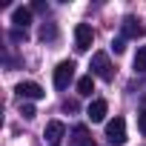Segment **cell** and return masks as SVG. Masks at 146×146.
<instances>
[{
    "instance_id": "10",
    "label": "cell",
    "mask_w": 146,
    "mask_h": 146,
    "mask_svg": "<svg viewBox=\"0 0 146 146\" xmlns=\"http://www.w3.org/2000/svg\"><path fill=\"white\" fill-rule=\"evenodd\" d=\"M12 23H15V29H26L29 23H32V9H15L12 12Z\"/></svg>"
},
{
    "instance_id": "1",
    "label": "cell",
    "mask_w": 146,
    "mask_h": 146,
    "mask_svg": "<svg viewBox=\"0 0 146 146\" xmlns=\"http://www.w3.org/2000/svg\"><path fill=\"white\" fill-rule=\"evenodd\" d=\"M89 69H92V72H89L92 78H100V80H112V78H115V66H112V60H109L106 52H95Z\"/></svg>"
},
{
    "instance_id": "2",
    "label": "cell",
    "mask_w": 146,
    "mask_h": 146,
    "mask_svg": "<svg viewBox=\"0 0 146 146\" xmlns=\"http://www.w3.org/2000/svg\"><path fill=\"white\" fill-rule=\"evenodd\" d=\"M75 60H63V63H57V69H54V86L57 89H66L72 80H75Z\"/></svg>"
},
{
    "instance_id": "15",
    "label": "cell",
    "mask_w": 146,
    "mask_h": 146,
    "mask_svg": "<svg viewBox=\"0 0 146 146\" xmlns=\"http://www.w3.org/2000/svg\"><path fill=\"white\" fill-rule=\"evenodd\" d=\"M20 115H23L26 120H32V117H35L37 112H35V106H32V103H23V106H20Z\"/></svg>"
},
{
    "instance_id": "5",
    "label": "cell",
    "mask_w": 146,
    "mask_h": 146,
    "mask_svg": "<svg viewBox=\"0 0 146 146\" xmlns=\"http://www.w3.org/2000/svg\"><path fill=\"white\" fill-rule=\"evenodd\" d=\"M15 92H17L20 98H26V100H40V98L46 95V92H43L35 80H20V83L15 86Z\"/></svg>"
},
{
    "instance_id": "7",
    "label": "cell",
    "mask_w": 146,
    "mask_h": 146,
    "mask_svg": "<svg viewBox=\"0 0 146 146\" xmlns=\"http://www.w3.org/2000/svg\"><path fill=\"white\" fill-rule=\"evenodd\" d=\"M120 32H123V37H132V40L143 37V26H140V20H135V17H123Z\"/></svg>"
},
{
    "instance_id": "14",
    "label": "cell",
    "mask_w": 146,
    "mask_h": 146,
    "mask_svg": "<svg viewBox=\"0 0 146 146\" xmlns=\"http://www.w3.org/2000/svg\"><path fill=\"white\" fill-rule=\"evenodd\" d=\"M9 37H12L15 43H23L29 35H26V29H12V32H9Z\"/></svg>"
},
{
    "instance_id": "3",
    "label": "cell",
    "mask_w": 146,
    "mask_h": 146,
    "mask_svg": "<svg viewBox=\"0 0 146 146\" xmlns=\"http://www.w3.org/2000/svg\"><path fill=\"white\" fill-rule=\"evenodd\" d=\"M106 137H109L112 146H123V143H126V120H123V117L109 120V123H106Z\"/></svg>"
},
{
    "instance_id": "6",
    "label": "cell",
    "mask_w": 146,
    "mask_h": 146,
    "mask_svg": "<svg viewBox=\"0 0 146 146\" xmlns=\"http://www.w3.org/2000/svg\"><path fill=\"white\" fill-rule=\"evenodd\" d=\"M106 112H109V103H106L103 98L92 100V103H89V109H86V115H89V120H92V123H100V120L106 117Z\"/></svg>"
},
{
    "instance_id": "12",
    "label": "cell",
    "mask_w": 146,
    "mask_h": 146,
    "mask_svg": "<svg viewBox=\"0 0 146 146\" xmlns=\"http://www.w3.org/2000/svg\"><path fill=\"white\" fill-rule=\"evenodd\" d=\"M135 72L146 75V46H140V49H137V54H135Z\"/></svg>"
},
{
    "instance_id": "16",
    "label": "cell",
    "mask_w": 146,
    "mask_h": 146,
    "mask_svg": "<svg viewBox=\"0 0 146 146\" xmlns=\"http://www.w3.org/2000/svg\"><path fill=\"white\" fill-rule=\"evenodd\" d=\"M112 49H115V54H120V52L126 49V40H123V37H117V40H112Z\"/></svg>"
},
{
    "instance_id": "4",
    "label": "cell",
    "mask_w": 146,
    "mask_h": 146,
    "mask_svg": "<svg viewBox=\"0 0 146 146\" xmlns=\"http://www.w3.org/2000/svg\"><path fill=\"white\" fill-rule=\"evenodd\" d=\"M92 40H95L92 26L78 23V26H75V49H78V52H89V49H92Z\"/></svg>"
},
{
    "instance_id": "17",
    "label": "cell",
    "mask_w": 146,
    "mask_h": 146,
    "mask_svg": "<svg viewBox=\"0 0 146 146\" xmlns=\"http://www.w3.org/2000/svg\"><path fill=\"white\" fill-rule=\"evenodd\" d=\"M137 126H140V132L146 135V109H143V112L137 115Z\"/></svg>"
},
{
    "instance_id": "11",
    "label": "cell",
    "mask_w": 146,
    "mask_h": 146,
    "mask_svg": "<svg viewBox=\"0 0 146 146\" xmlns=\"http://www.w3.org/2000/svg\"><path fill=\"white\" fill-rule=\"evenodd\" d=\"M92 92H95V78H92V75H83V78L78 80V95L89 98Z\"/></svg>"
},
{
    "instance_id": "13",
    "label": "cell",
    "mask_w": 146,
    "mask_h": 146,
    "mask_svg": "<svg viewBox=\"0 0 146 146\" xmlns=\"http://www.w3.org/2000/svg\"><path fill=\"white\" fill-rule=\"evenodd\" d=\"M40 37H43V40H54V37H57V29H54L52 23H43V29H40Z\"/></svg>"
},
{
    "instance_id": "18",
    "label": "cell",
    "mask_w": 146,
    "mask_h": 146,
    "mask_svg": "<svg viewBox=\"0 0 146 146\" xmlns=\"http://www.w3.org/2000/svg\"><path fill=\"white\" fill-rule=\"evenodd\" d=\"M63 109H66V112H75V109H78V103H75V100H66V103H63Z\"/></svg>"
},
{
    "instance_id": "8",
    "label": "cell",
    "mask_w": 146,
    "mask_h": 146,
    "mask_svg": "<svg viewBox=\"0 0 146 146\" xmlns=\"http://www.w3.org/2000/svg\"><path fill=\"white\" fill-rule=\"evenodd\" d=\"M43 135H46V140H49L52 146H57L60 137L66 135V126H63L60 120H52V123H46V132H43Z\"/></svg>"
},
{
    "instance_id": "9",
    "label": "cell",
    "mask_w": 146,
    "mask_h": 146,
    "mask_svg": "<svg viewBox=\"0 0 146 146\" xmlns=\"http://www.w3.org/2000/svg\"><path fill=\"white\" fill-rule=\"evenodd\" d=\"M69 146H95V140H92V135H89V129L80 123V126H75V132H72V143Z\"/></svg>"
}]
</instances>
